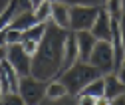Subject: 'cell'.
<instances>
[{
    "mask_svg": "<svg viewBox=\"0 0 125 105\" xmlns=\"http://www.w3.org/2000/svg\"><path fill=\"white\" fill-rule=\"evenodd\" d=\"M119 36H121V46H123V52H125V16L119 20Z\"/></svg>",
    "mask_w": 125,
    "mask_h": 105,
    "instance_id": "25",
    "label": "cell"
},
{
    "mask_svg": "<svg viewBox=\"0 0 125 105\" xmlns=\"http://www.w3.org/2000/svg\"><path fill=\"white\" fill-rule=\"evenodd\" d=\"M117 77H119V79H121V81L125 83V59H123V64H121V67L117 69Z\"/></svg>",
    "mask_w": 125,
    "mask_h": 105,
    "instance_id": "26",
    "label": "cell"
},
{
    "mask_svg": "<svg viewBox=\"0 0 125 105\" xmlns=\"http://www.w3.org/2000/svg\"><path fill=\"white\" fill-rule=\"evenodd\" d=\"M75 62H80L75 34L73 32H68L66 34V42H64V66H62V71H66L68 67H72Z\"/></svg>",
    "mask_w": 125,
    "mask_h": 105,
    "instance_id": "11",
    "label": "cell"
},
{
    "mask_svg": "<svg viewBox=\"0 0 125 105\" xmlns=\"http://www.w3.org/2000/svg\"><path fill=\"white\" fill-rule=\"evenodd\" d=\"M2 105H26L18 93H8L2 97Z\"/></svg>",
    "mask_w": 125,
    "mask_h": 105,
    "instance_id": "22",
    "label": "cell"
},
{
    "mask_svg": "<svg viewBox=\"0 0 125 105\" xmlns=\"http://www.w3.org/2000/svg\"><path fill=\"white\" fill-rule=\"evenodd\" d=\"M95 105H111V99H107L105 95L103 97H97L95 99Z\"/></svg>",
    "mask_w": 125,
    "mask_h": 105,
    "instance_id": "27",
    "label": "cell"
},
{
    "mask_svg": "<svg viewBox=\"0 0 125 105\" xmlns=\"http://www.w3.org/2000/svg\"><path fill=\"white\" fill-rule=\"evenodd\" d=\"M6 62L18 71V76H30V69H32V57H30L20 44H12V46H6Z\"/></svg>",
    "mask_w": 125,
    "mask_h": 105,
    "instance_id": "6",
    "label": "cell"
},
{
    "mask_svg": "<svg viewBox=\"0 0 125 105\" xmlns=\"http://www.w3.org/2000/svg\"><path fill=\"white\" fill-rule=\"evenodd\" d=\"M111 105H125V95H121L117 99H111Z\"/></svg>",
    "mask_w": 125,
    "mask_h": 105,
    "instance_id": "29",
    "label": "cell"
},
{
    "mask_svg": "<svg viewBox=\"0 0 125 105\" xmlns=\"http://www.w3.org/2000/svg\"><path fill=\"white\" fill-rule=\"evenodd\" d=\"M6 59V48H0V64Z\"/></svg>",
    "mask_w": 125,
    "mask_h": 105,
    "instance_id": "31",
    "label": "cell"
},
{
    "mask_svg": "<svg viewBox=\"0 0 125 105\" xmlns=\"http://www.w3.org/2000/svg\"><path fill=\"white\" fill-rule=\"evenodd\" d=\"M2 97H4V95H2V89H0V101H2Z\"/></svg>",
    "mask_w": 125,
    "mask_h": 105,
    "instance_id": "32",
    "label": "cell"
},
{
    "mask_svg": "<svg viewBox=\"0 0 125 105\" xmlns=\"http://www.w3.org/2000/svg\"><path fill=\"white\" fill-rule=\"evenodd\" d=\"M0 48H6V32L0 30Z\"/></svg>",
    "mask_w": 125,
    "mask_h": 105,
    "instance_id": "28",
    "label": "cell"
},
{
    "mask_svg": "<svg viewBox=\"0 0 125 105\" xmlns=\"http://www.w3.org/2000/svg\"><path fill=\"white\" fill-rule=\"evenodd\" d=\"M103 2H105V0H99V4H103Z\"/></svg>",
    "mask_w": 125,
    "mask_h": 105,
    "instance_id": "33",
    "label": "cell"
},
{
    "mask_svg": "<svg viewBox=\"0 0 125 105\" xmlns=\"http://www.w3.org/2000/svg\"><path fill=\"white\" fill-rule=\"evenodd\" d=\"M46 85H48V81H40L34 76H24L20 77L18 95L26 105H40L42 99L46 97Z\"/></svg>",
    "mask_w": 125,
    "mask_h": 105,
    "instance_id": "4",
    "label": "cell"
},
{
    "mask_svg": "<svg viewBox=\"0 0 125 105\" xmlns=\"http://www.w3.org/2000/svg\"><path fill=\"white\" fill-rule=\"evenodd\" d=\"M89 32L93 34V38H95L97 42H111L113 38V30H111V18H109V14L101 8L95 22H93L91 30Z\"/></svg>",
    "mask_w": 125,
    "mask_h": 105,
    "instance_id": "9",
    "label": "cell"
},
{
    "mask_svg": "<svg viewBox=\"0 0 125 105\" xmlns=\"http://www.w3.org/2000/svg\"><path fill=\"white\" fill-rule=\"evenodd\" d=\"M111 20H121L123 18V0H105L101 6Z\"/></svg>",
    "mask_w": 125,
    "mask_h": 105,
    "instance_id": "16",
    "label": "cell"
},
{
    "mask_svg": "<svg viewBox=\"0 0 125 105\" xmlns=\"http://www.w3.org/2000/svg\"><path fill=\"white\" fill-rule=\"evenodd\" d=\"M46 34V24H34V26H30L26 32H22V40H32V42H42Z\"/></svg>",
    "mask_w": 125,
    "mask_h": 105,
    "instance_id": "19",
    "label": "cell"
},
{
    "mask_svg": "<svg viewBox=\"0 0 125 105\" xmlns=\"http://www.w3.org/2000/svg\"><path fill=\"white\" fill-rule=\"evenodd\" d=\"M20 46H22V50L32 57L34 54H36V50H38V42H32V40H22L20 42Z\"/></svg>",
    "mask_w": 125,
    "mask_h": 105,
    "instance_id": "23",
    "label": "cell"
},
{
    "mask_svg": "<svg viewBox=\"0 0 125 105\" xmlns=\"http://www.w3.org/2000/svg\"><path fill=\"white\" fill-rule=\"evenodd\" d=\"M83 95H89V97H103L105 95V83H103V77H97L93 79L89 85H85V89L82 91Z\"/></svg>",
    "mask_w": 125,
    "mask_h": 105,
    "instance_id": "18",
    "label": "cell"
},
{
    "mask_svg": "<svg viewBox=\"0 0 125 105\" xmlns=\"http://www.w3.org/2000/svg\"><path fill=\"white\" fill-rule=\"evenodd\" d=\"M70 30H62L56 24H46V34L38 44V50L32 56V69L30 76L40 81H52L62 76L64 66V42Z\"/></svg>",
    "mask_w": 125,
    "mask_h": 105,
    "instance_id": "1",
    "label": "cell"
},
{
    "mask_svg": "<svg viewBox=\"0 0 125 105\" xmlns=\"http://www.w3.org/2000/svg\"><path fill=\"white\" fill-rule=\"evenodd\" d=\"M32 14H34V20H36L38 24H48V20L52 18V2L44 0L38 8L32 10Z\"/></svg>",
    "mask_w": 125,
    "mask_h": 105,
    "instance_id": "17",
    "label": "cell"
},
{
    "mask_svg": "<svg viewBox=\"0 0 125 105\" xmlns=\"http://www.w3.org/2000/svg\"><path fill=\"white\" fill-rule=\"evenodd\" d=\"M26 10H32L28 0H8V4L0 10V30H6L14 22V18L20 16Z\"/></svg>",
    "mask_w": 125,
    "mask_h": 105,
    "instance_id": "8",
    "label": "cell"
},
{
    "mask_svg": "<svg viewBox=\"0 0 125 105\" xmlns=\"http://www.w3.org/2000/svg\"><path fill=\"white\" fill-rule=\"evenodd\" d=\"M87 64H91L99 73H115L113 71V46L111 42H97Z\"/></svg>",
    "mask_w": 125,
    "mask_h": 105,
    "instance_id": "5",
    "label": "cell"
},
{
    "mask_svg": "<svg viewBox=\"0 0 125 105\" xmlns=\"http://www.w3.org/2000/svg\"><path fill=\"white\" fill-rule=\"evenodd\" d=\"M68 6H99V0H58Z\"/></svg>",
    "mask_w": 125,
    "mask_h": 105,
    "instance_id": "21",
    "label": "cell"
},
{
    "mask_svg": "<svg viewBox=\"0 0 125 105\" xmlns=\"http://www.w3.org/2000/svg\"><path fill=\"white\" fill-rule=\"evenodd\" d=\"M66 95H68V89H66V85L62 83L60 79L48 81V85H46V97H48V99L58 101V99H64Z\"/></svg>",
    "mask_w": 125,
    "mask_h": 105,
    "instance_id": "14",
    "label": "cell"
},
{
    "mask_svg": "<svg viewBox=\"0 0 125 105\" xmlns=\"http://www.w3.org/2000/svg\"><path fill=\"white\" fill-rule=\"evenodd\" d=\"M52 24H56L62 30H70V6L64 2H52Z\"/></svg>",
    "mask_w": 125,
    "mask_h": 105,
    "instance_id": "12",
    "label": "cell"
},
{
    "mask_svg": "<svg viewBox=\"0 0 125 105\" xmlns=\"http://www.w3.org/2000/svg\"><path fill=\"white\" fill-rule=\"evenodd\" d=\"M42 2H44V0H28V4H30V8H32V10H34V8H38Z\"/></svg>",
    "mask_w": 125,
    "mask_h": 105,
    "instance_id": "30",
    "label": "cell"
},
{
    "mask_svg": "<svg viewBox=\"0 0 125 105\" xmlns=\"http://www.w3.org/2000/svg\"><path fill=\"white\" fill-rule=\"evenodd\" d=\"M101 6H70V32H89Z\"/></svg>",
    "mask_w": 125,
    "mask_h": 105,
    "instance_id": "3",
    "label": "cell"
},
{
    "mask_svg": "<svg viewBox=\"0 0 125 105\" xmlns=\"http://www.w3.org/2000/svg\"><path fill=\"white\" fill-rule=\"evenodd\" d=\"M105 83V97L107 99H117L121 95H125V83L117 77V73H107L103 77Z\"/></svg>",
    "mask_w": 125,
    "mask_h": 105,
    "instance_id": "13",
    "label": "cell"
},
{
    "mask_svg": "<svg viewBox=\"0 0 125 105\" xmlns=\"http://www.w3.org/2000/svg\"><path fill=\"white\" fill-rule=\"evenodd\" d=\"M97 77H101V73L91 64H87V62H75L72 67H68L66 71H62V76L58 79L66 85L68 93L80 95L85 89V85H89L93 79H97Z\"/></svg>",
    "mask_w": 125,
    "mask_h": 105,
    "instance_id": "2",
    "label": "cell"
},
{
    "mask_svg": "<svg viewBox=\"0 0 125 105\" xmlns=\"http://www.w3.org/2000/svg\"><path fill=\"white\" fill-rule=\"evenodd\" d=\"M77 105H95V97H89V95L80 93V95H77Z\"/></svg>",
    "mask_w": 125,
    "mask_h": 105,
    "instance_id": "24",
    "label": "cell"
},
{
    "mask_svg": "<svg viewBox=\"0 0 125 105\" xmlns=\"http://www.w3.org/2000/svg\"><path fill=\"white\" fill-rule=\"evenodd\" d=\"M18 87H20V76H18V71L4 59V62L0 64V89H2V95L18 93Z\"/></svg>",
    "mask_w": 125,
    "mask_h": 105,
    "instance_id": "7",
    "label": "cell"
},
{
    "mask_svg": "<svg viewBox=\"0 0 125 105\" xmlns=\"http://www.w3.org/2000/svg\"><path fill=\"white\" fill-rule=\"evenodd\" d=\"M6 46H12V44H20L22 42V32L18 30H12V28H6Z\"/></svg>",
    "mask_w": 125,
    "mask_h": 105,
    "instance_id": "20",
    "label": "cell"
},
{
    "mask_svg": "<svg viewBox=\"0 0 125 105\" xmlns=\"http://www.w3.org/2000/svg\"><path fill=\"white\" fill-rule=\"evenodd\" d=\"M34 24H38V22L34 20L32 10H26V12H22V14H20V16H16V18H14V22H12L8 28L18 30V32H26V30H28L30 26H34Z\"/></svg>",
    "mask_w": 125,
    "mask_h": 105,
    "instance_id": "15",
    "label": "cell"
},
{
    "mask_svg": "<svg viewBox=\"0 0 125 105\" xmlns=\"http://www.w3.org/2000/svg\"><path fill=\"white\" fill-rule=\"evenodd\" d=\"M48 2H56V0H48Z\"/></svg>",
    "mask_w": 125,
    "mask_h": 105,
    "instance_id": "34",
    "label": "cell"
},
{
    "mask_svg": "<svg viewBox=\"0 0 125 105\" xmlns=\"http://www.w3.org/2000/svg\"><path fill=\"white\" fill-rule=\"evenodd\" d=\"M75 34V42H77V54H80V62H87L93 48H95L97 40L93 38L91 32H73Z\"/></svg>",
    "mask_w": 125,
    "mask_h": 105,
    "instance_id": "10",
    "label": "cell"
}]
</instances>
